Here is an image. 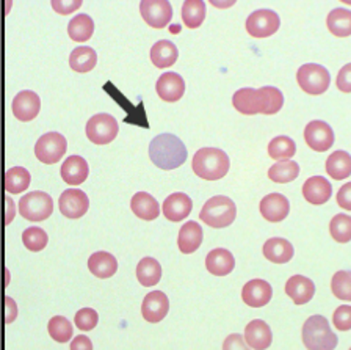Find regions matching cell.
Instances as JSON below:
<instances>
[{"label": "cell", "instance_id": "cell-23", "mask_svg": "<svg viewBox=\"0 0 351 350\" xmlns=\"http://www.w3.org/2000/svg\"><path fill=\"white\" fill-rule=\"evenodd\" d=\"M332 187L323 176H312L303 184V196L307 203L320 206L331 198Z\"/></svg>", "mask_w": 351, "mask_h": 350}, {"label": "cell", "instance_id": "cell-16", "mask_svg": "<svg viewBox=\"0 0 351 350\" xmlns=\"http://www.w3.org/2000/svg\"><path fill=\"white\" fill-rule=\"evenodd\" d=\"M169 311V300L162 291H152L143 300L141 314L151 324L163 320Z\"/></svg>", "mask_w": 351, "mask_h": 350}, {"label": "cell", "instance_id": "cell-46", "mask_svg": "<svg viewBox=\"0 0 351 350\" xmlns=\"http://www.w3.org/2000/svg\"><path fill=\"white\" fill-rule=\"evenodd\" d=\"M52 8L58 14H71L82 7V0H52Z\"/></svg>", "mask_w": 351, "mask_h": 350}, {"label": "cell", "instance_id": "cell-42", "mask_svg": "<svg viewBox=\"0 0 351 350\" xmlns=\"http://www.w3.org/2000/svg\"><path fill=\"white\" fill-rule=\"evenodd\" d=\"M22 242H24L25 248L29 251H41L47 247L49 237L43 228L32 226L22 233Z\"/></svg>", "mask_w": 351, "mask_h": 350}, {"label": "cell", "instance_id": "cell-31", "mask_svg": "<svg viewBox=\"0 0 351 350\" xmlns=\"http://www.w3.org/2000/svg\"><path fill=\"white\" fill-rule=\"evenodd\" d=\"M97 63V54L93 47L80 46L74 49L69 56V67L75 73H90L91 69H95Z\"/></svg>", "mask_w": 351, "mask_h": 350}, {"label": "cell", "instance_id": "cell-18", "mask_svg": "<svg viewBox=\"0 0 351 350\" xmlns=\"http://www.w3.org/2000/svg\"><path fill=\"white\" fill-rule=\"evenodd\" d=\"M157 95L165 102H176L184 96L185 82L178 73H165L156 84Z\"/></svg>", "mask_w": 351, "mask_h": 350}, {"label": "cell", "instance_id": "cell-8", "mask_svg": "<svg viewBox=\"0 0 351 350\" xmlns=\"http://www.w3.org/2000/svg\"><path fill=\"white\" fill-rule=\"evenodd\" d=\"M86 137L95 145H108L119 132L118 121L108 113H97L86 123Z\"/></svg>", "mask_w": 351, "mask_h": 350}, {"label": "cell", "instance_id": "cell-34", "mask_svg": "<svg viewBox=\"0 0 351 350\" xmlns=\"http://www.w3.org/2000/svg\"><path fill=\"white\" fill-rule=\"evenodd\" d=\"M95 34V23L88 14H77L69 21L68 35L73 41L85 43Z\"/></svg>", "mask_w": 351, "mask_h": 350}, {"label": "cell", "instance_id": "cell-51", "mask_svg": "<svg viewBox=\"0 0 351 350\" xmlns=\"http://www.w3.org/2000/svg\"><path fill=\"white\" fill-rule=\"evenodd\" d=\"M71 349L73 350H91L93 349V342L90 341V338L88 336H75V339L73 342H71Z\"/></svg>", "mask_w": 351, "mask_h": 350}, {"label": "cell", "instance_id": "cell-11", "mask_svg": "<svg viewBox=\"0 0 351 350\" xmlns=\"http://www.w3.org/2000/svg\"><path fill=\"white\" fill-rule=\"evenodd\" d=\"M140 13L143 21L152 29H163L173 18V7L168 0H141Z\"/></svg>", "mask_w": 351, "mask_h": 350}, {"label": "cell", "instance_id": "cell-28", "mask_svg": "<svg viewBox=\"0 0 351 350\" xmlns=\"http://www.w3.org/2000/svg\"><path fill=\"white\" fill-rule=\"evenodd\" d=\"M202 244V228L196 222H186L179 229L178 247L184 255L195 253Z\"/></svg>", "mask_w": 351, "mask_h": 350}, {"label": "cell", "instance_id": "cell-10", "mask_svg": "<svg viewBox=\"0 0 351 350\" xmlns=\"http://www.w3.org/2000/svg\"><path fill=\"white\" fill-rule=\"evenodd\" d=\"M281 25L279 16L273 10H256L246 19V32L252 38H268L276 34Z\"/></svg>", "mask_w": 351, "mask_h": 350}, {"label": "cell", "instance_id": "cell-9", "mask_svg": "<svg viewBox=\"0 0 351 350\" xmlns=\"http://www.w3.org/2000/svg\"><path fill=\"white\" fill-rule=\"evenodd\" d=\"M66 139L58 132H47L40 137L35 145V156L40 162L52 165L63 159L66 154Z\"/></svg>", "mask_w": 351, "mask_h": 350}, {"label": "cell", "instance_id": "cell-45", "mask_svg": "<svg viewBox=\"0 0 351 350\" xmlns=\"http://www.w3.org/2000/svg\"><path fill=\"white\" fill-rule=\"evenodd\" d=\"M332 322L337 330L348 331L351 328V306L348 305L339 306L332 314Z\"/></svg>", "mask_w": 351, "mask_h": 350}, {"label": "cell", "instance_id": "cell-37", "mask_svg": "<svg viewBox=\"0 0 351 350\" xmlns=\"http://www.w3.org/2000/svg\"><path fill=\"white\" fill-rule=\"evenodd\" d=\"M206 3L202 0H185L182 5V21L189 29H197L206 19Z\"/></svg>", "mask_w": 351, "mask_h": 350}, {"label": "cell", "instance_id": "cell-32", "mask_svg": "<svg viewBox=\"0 0 351 350\" xmlns=\"http://www.w3.org/2000/svg\"><path fill=\"white\" fill-rule=\"evenodd\" d=\"M326 173L332 179H345L351 174V156L347 151H334L331 156L326 159L325 163Z\"/></svg>", "mask_w": 351, "mask_h": 350}, {"label": "cell", "instance_id": "cell-33", "mask_svg": "<svg viewBox=\"0 0 351 350\" xmlns=\"http://www.w3.org/2000/svg\"><path fill=\"white\" fill-rule=\"evenodd\" d=\"M136 278H138L141 286H156L162 278V266L154 258H143L136 266Z\"/></svg>", "mask_w": 351, "mask_h": 350}, {"label": "cell", "instance_id": "cell-27", "mask_svg": "<svg viewBox=\"0 0 351 350\" xmlns=\"http://www.w3.org/2000/svg\"><path fill=\"white\" fill-rule=\"evenodd\" d=\"M263 256L274 264H285L293 258V245L282 237H271L263 244Z\"/></svg>", "mask_w": 351, "mask_h": 350}, {"label": "cell", "instance_id": "cell-41", "mask_svg": "<svg viewBox=\"0 0 351 350\" xmlns=\"http://www.w3.org/2000/svg\"><path fill=\"white\" fill-rule=\"evenodd\" d=\"M329 233L331 237L340 244H347L351 240V217L347 214H339L329 222Z\"/></svg>", "mask_w": 351, "mask_h": 350}, {"label": "cell", "instance_id": "cell-40", "mask_svg": "<svg viewBox=\"0 0 351 350\" xmlns=\"http://www.w3.org/2000/svg\"><path fill=\"white\" fill-rule=\"evenodd\" d=\"M47 330H49V335H51V338L57 342L64 344V342H68L69 339H73V333H74L73 325H71V322L63 316L52 317V319L49 320Z\"/></svg>", "mask_w": 351, "mask_h": 350}, {"label": "cell", "instance_id": "cell-14", "mask_svg": "<svg viewBox=\"0 0 351 350\" xmlns=\"http://www.w3.org/2000/svg\"><path fill=\"white\" fill-rule=\"evenodd\" d=\"M11 110L19 121H32L38 117L41 110V100L35 91L24 90L14 96L13 104H11Z\"/></svg>", "mask_w": 351, "mask_h": 350}, {"label": "cell", "instance_id": "cell-3", "mask_svg": "<svg viewBox=\"0 0 351 350\" xmlns=\"http://www.w3.org/2000/svg\"><path fill=\"white\" fill-rule=\"evenodd\" d=\"M230 162L224 151L218 148H201L191 161L193 173L206 181H218L229 172Z\"/></svg>", "mask_w": 351, "mask_h": 350}, {"label": "cell", "instance_id": "cell-19", "mask_svg": "<svg viewBox=\"0 0 351 350\" xmlns=\"http://www.w3.org/2000/svg\"><path fill=\"white\" fill-rule=\"evenodd\" d=\"M191 209H193V201L186 194L178 192L169 195L167 200L163 201V215L169 222H182L190 215Z\"/></svg>", "mask_w": 351, "mask_h": 350}, {"label": "cell", "instance_id": "cell-35", "mask_svg": "<svg viewBox=\"0 0 351 350\" xmlns=\"http://www.w3.org/2000/svg\"><path fill=\"white\" fill-rule=\"evenodd\" d=\"M328 30L334 36L345 38L351 35V13L345 8H336L326 18Z\"/></svg>", "mask_w": 351, "mask_h": 350}, {"label": "cell", "instance_id": "cell-30", "mask_svg": "<svg viewBox=\"0 0 351 350\" xmlns=\"http://www.w3.org/2000/svg\"><path fill=\"white\" fill-rule=\"evenodd\" d=\"M149 57H151V62L154 63V67L163 69V68L173 67V65L178 62L179 51L174 43H171L169 40H160L151 47Z\"/></svg>", "mask_w": 351, "mask_h": 350}, {"label": "cell", "instance_id": "cell-36", "mask_svg": "<svg viewBox=\"0 0 351 350\" xmlns=\"http://www.w3.org/2000/svg\"><path fill=\"white\" fill-rule=\"evenodd\" d=\"M32 181V176L29 173V170H25L24 167H14L10 168L7 173H5V190L8 194H21L24 192L25 189H29Z\"/></svg>", "mask_w": 351, "mask_h": 350}, {"label": "cell", "instance_id": "cell-49", "mask_svg": "<svg viewBox=\"0 0 351 350\" xmlns=\"http://www.w3.org/2000/svg\"><path fill=\"white\" fill-rule=\"evenodd\" d=\"M245 338H241L240 335H229L226 338V341L223 344V349H246Z\"/></svg>", "mask_w": 351, "mask_h": 350}, {"label": "cell", "instance_id": "cell-24", "mask_svg": "<svg viewBox=\"0 0 351 350\" xmlns=\"http://www.w3.org/2000/svg\"><path fill=\"white\" fill-rule=\"evenodd\" d=\"M88 173H90L88 162L80 156H69L63 162L62 170H60L63 181L69 185L84 184L88 178Z\"/></svg>", "mask_w": 351, "mask_h": 350}, {"label": "cell", "instance_id": "cell-26", "mask_svg": "<svg viewBox=\"0 0 351 350\" xmlns=\"http://www.w3.org/2000/svg\"><path fill=\"white\" fill-rule=\"evenodd\" d=\"M130 209L136 217L146 222L156 220V218L160 215V206H158V201L154 198L152 195L146 192H138L132 196Z\"/></svg>", "mask_w": 351, "mask_h": 350}, {"label": "cell", "instance_id": "cell-7", "mask_svg": "<svg viewBox=\"0 0 351 350\" xmlns=\"http://www.w3.org/2000/svg\"><path fill=\"white\" fill-rule=\"evenodd\" d=\"M53 212V200L46 192H30L19 200V214L29 222L47 220Z\"/></svg>", "mask_w": 351, "mask_h": 350}, {"label": "cell", "instance_id": "cell-4", "mask_svg": "<svg viewBox=\"0 0 351 350\" xmlns=\"http://www.w3.org/2000/svg\"><path fill=\"white\" fill-rule=\"evenodd\" d=\"M201 220L210 228H226L230 226L237 217V207L228 196L217 195L206 201L199 212Z\"/></svg>", "mask_w": 351, "mask_h": 350}, {"label": "cell", "instance_id": "cell-38", "mask_svg": "<svg viewBox=\"0 0 351 350\" xmlns=\"http://www.w3.org/2000/svg\"><path fill=\"white\" fill-rule=\"evenodd\" d=\"M298 174H300V165L293 161L278 162L268 170V178H270L273 183H278V184L292 183L298 178Z\"/></svg>", "mask_w": 351, "mask_h": 350}, {"label": "cell", "instance_id": "cell-22", "mask_svg": "<svg viewBox=\"0 0 351 350\" xmlns=\"http://www.w3.org/2000/svg\"><path fill=\"white\" fill-rule=\"evenodd\" d=\"M285 294L293 300L295 305H304L314 297L315 284L307 277L293 275L285 283Z\"/></svg>", "mask_w": 351, "mask_h": 350}, {"label": "cell", "instance_id": "cell-21", "mask_svg": "<svg viewBox=\"0 0 351 350\" xmlns=\"http://www.w3.org/2000/svg\"><path fill=\"white\" fill-rule=\"evenodd\" d=\"M271 328L261 319L251 320L245 328V342L250 349L263 350L271 346Z\"/></svg>", "mask_w": 351, "mask_h": 350}, {"label": "cell", "instance_id": "cell-47", "mask_svg": "<svg viewBox=\"0 0 351 350\" xmlns=\"http://www.w3.org/2000/svg\"><path fill=\"white\" fill-rule=\"evenodd\" d=\"M337 89L343 93L351 91V65H345V67L339 71Z\"/></svg>", "mask_w": 351, "mask_h": 350}, {"label": "cell", "instance_id": "cell-17", "mask_svg": "<svg viewBox=\"0 0 351 350\" xmlns=\"http://www.w3.org/2000/svg\"><path fill=\"white\" fill-rule=\"evenodd\" d=\"M261 214L267 222L278 223L287 218L290 212L289 200L281 194H270L263 196L261 201Z\"/></svg>", "mask_w": 351, "mask_h": 350}, {"label": "cell", "instance_id": "cell-48", "mask_svg": "<svg viewBox=\"0 0 351 350\" xmlns=\"http://www.w3.org/2000/svg\"><path fill=\"white\" fill-rule=\"evenodd\" d=\"M337 205L345 211L351 209V184L347 183L337 194Z\"/></svg>", "mask_w": 351, "mask_h": 350}, {"label": "cell", "instance_id": "cell-52", "mask_svg": "<svg viewBox=\"0 0 351 350\" xmlns=\"http://www.w3.org/2000/svg\"><path fill=\"white\" fill-rule=\"evenodd\" d=\"M5 201H7V222H5V223H7V225H10V223H11V220H13V218H14V203H13V201H11V198H10V196H7V198H5Z\"/></svg>", "mask_w": 351, "mask_h": 350}, {"label": "cell", "instance_id": "cell-2", "mask_svg": "<svg viewBox=\"0 0 351 350\" xmlns=\"http://www.w3.org/2000/svg\"><path fill=\"white\" fill-rule=\"evenodd\" d=\"M149 157L154 165L160 170H176L185 163L186 148L174 134H160L151 141Z\"/></svg>", "mask_w": 351, "mask_h": 350}, {"label": "cell", "instance_id": "cell-43", "mask_svg": "<svg viewBox=\"0 0 351 350\" xmlns=\"http://www.w3.org/2000/svg\"><path fill=\"white\" fill-rule=\"evenodd\" d=\"M331 289L337 299L345 302L351 300V273L347 270L337 272L331 280Z\"/></svg>", "mask_w": 351, "mask_h": 350}, {"label": "cell", "instance_id": "cell-1", "mask_svg": "<svg viewBox=\"0 0 351 350\" xmlns=\"http://www.w3.org/2000/svg\"><path fill=\"white\" fill-rule=\"evenodd\" d=\"M234 108L243 115H274L284 106V96L274 86H263V89H240L232 96Z\"/></svg>", "mask_w": 351, "mask_h": 350}, {"label": "cell", "instance_id": "cell-39", "mask_svg": "<svg viewBox=\"0 0 351 350\" xmlns=\"http://www.w3.org/2000/svg\"><path fill=\"white\" fill-rule=\"evenodd\" d=\"M296 154V145L287 135H279L268 143V156L273 161H290Z\"/></svg>", "mask_w": 351, "mask_h": 350}, {"label": "cell", "instance_id": "cell-15", "mask_svg": "<svg viewBox=\"0 0 351 350\" xmlns=\"http://www.w3.org/2000/svg\"><path fill=\"white\" fill-rule=\"evenodd\" d=\"M104 90H106L107 95H110L113 97V101H117L118 106H121L124 108V110H128V117L124 118L125 123H130V124H136V126H141V128L147 129L149 126H147V118H146V112H145V104L140 102L138 106H132L130 101L128 97L123 96V93H121L117 86H114L112 82H107L106 85H104Z\"/></svg>", "mask_w": 351, "mask_h": 350}, {"label": "cell", "instance_id": "cell-5", "mask_svg": "<svg viewBox=\"0 0 351 350\" xmlns=\"http://www.w3.org/2000/svg\"><path fill=\"white\" fill-rule=\"evenodd\" d=\"M303 342L307 349L331 350L337 346V336L329 327L326 317L311 316L303 325Z\"/></svg>", "mask_w": 351, "mask_h": 350}, {"label": "cell", "instance_id": "cell-29", "mask_svg": "<svg viewBox=\"0 0 351 350\" xmlns=\"http://www.w3.org/2000/svg\"><path fill=\"white\" fill-rule=\"evenodd\" d=\"M88 269L97 278H110L118 270V261L112 253L96 251L88 258Z\"/></svg>", "mask_w": 351, "mask_h": 350}, {"label": "cell", "instance_id": "cell-20", "mask_svg": "<svg viewBox=\"0 0 351 350\" xmlns=\"http://www.w3.org/2000/svg\"><path fill=\"white\" fill-rule=\"evenodd\" d=\"M273 289L265 280H251L241 289V300L251 308H262L271 300Z\"/></svg>", "mask_w": 351, "mask_h": 350}, {"label": "cell", "instance_id": "cell-44", "mask_svg": "<svg viewBox=\"0 0 351 350\" xmlns=\"http://www.w3.org/2000/svg\"><path fill=\"white\" fill-rule=\"evenodd\" d=\"M99 316L93 308H82L75 313L74 322L75 327L80 328L82 331H90L97 325Z\"/></svg>", "mask_w": 351, "mask_h": 350}, {"label": "cell", "instance_id": "cell-13", "mask_svg": "<svg viewBox=\"0 0 351 350\" xmlns=\"http://www.w3.org/2000/svg\"><path fill=\"white\" fill-rule=\"evenodd\" d=\"M60 212L68 218L84 217L90 207L88 195L80 189H68L60 195L58 200Z\"/></svg>", "mask_w": 351, "mask_h": 350}, {"label": "cell", "instance_id": "cell-50", "mask_svg": "<svg viewBox=\"0 0 351 350\" xmlns=\"http://www.w3.org/2000/svg\"><path fill=\"white\" fill-rule=\"evenodd\" d=\"M5 306H7V311H5V314H7L5 322H7V324H11V322L18 317V306H16L14 300L11 297H5Z\"/></svg>", "mask_w": 351, "mask_h": 350}, {"label": "cell", "instance_id": "cell-12", "mask_svg": "<svg viewBox=\"0 0 351 350\" xmlns=\"http://www.w3.org/2000/svg\"><path fill=\"white\" fill-rule=\"evenodd\" d=\"M304 140L312 151L323 152L334 145V132L328 123L315 119L306 126Z\"/></svg>", "mask_w": 351, "mask_h": 350}, {"label": "cell", "instance_id": "cell-25", "mask_svg": "<svg viewBox=\"0 0 351 350\" xmlns=\"http://www.w3.org/2000/svg\"><path fill=\"white\" fill-rule=\"evenodd\" d=\"M207 270L213 277H226L235 267V259L232 253L226 248H213L206 258Z\"/></svg>", "mask_w": 351, "mask_h": 350}, {"label": "cell", "instance_id": "cell-6", "mask_svg": "<svg viewBox=\"0 0 351 350\" xmlns=\"http://www.w3.org/2000/svg\"><path fill=\"white\" fill-rule=\"evenodd\" d=\"M296 82L307 95H323L331 85V75L328 69L317 63H306L296 71Z\"/></svg>", "mask_w": 351, "mask_h": 350}]
</instances>
